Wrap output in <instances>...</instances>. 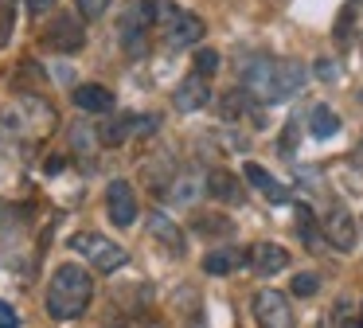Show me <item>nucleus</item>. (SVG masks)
Here are the masks:
<instances>
[{
	"instance_id": "obj_1",
	"label": "nucleus",
	"mask_w": 363,
	"mask_h": 328,
	"mask_svg": "<svg viewBox=\"0 0 363 328\" xmlns=\"http://www.w3.org/2000/svg\"><path fill=\"white\" fill-rule=\"evenodd\" d=\"M242 90L258 102H285L305 86L308 70L297 59H274V55H246L238 62Z\"/></svg>"
},
{
	"instance_id": "obj_2",
	"label": "nucleus",
	"mask_w": 363,
	"mask_h": 328,
	"mask_svg": "<svg viewBox=\"0 0 363 328\" xmlns=\"http://www.w3.org/2000/svg\"><path fill=\"white\" fill-rule=\"evenodd\" d=\"M94 297V281L82 266H59L48 285V317L51 320H74L86 312Z\"/></svg>"
},
{
	"instance_id": "obj_3",
	"label": "nucleus",
	"mask_w": 363,
	"mask_h": 328,
	"mask_svg": "<svg viewBox=\"0 0 363 328\" xmlns=\"http://www.w3.org/2000/svg\"><path fill=\"white\" fill-rule=\"evenodd\" d=\"M160 0H133V4L121 8L118 16V43L129 59H141L149 51V28L157 23Z\"/></svg>"
},
{
	"instance_id": "obj_4",
	"label": "nucleus",
	"mask_w": 363,
	"mask_h": 328,
	"mask_svg": "<svg viewBox=\"0 0 363 328\" xmlns=\"http://www.w3.org/2000/svg\"><path fill=\"white\" fill-rule=\"evenodd\" d=\"M71 250L86 258V262L94 266L98 273H118L121 266H129V254H125V250H121L118 242H110L106 234H94V231L71 234Z\"/></svg>"
},
{
	"instance_id": "obj_5",
	"label": "nucleus",
	"mask_w": 363,
	"mask_h": 328,
	"mask_svg": "<svg viewBox=\"0 0 363 328\" xmlns=\"http://www.w3.org/2000/svg\"><path fill=\"white\" fill-rule=\"evenodd\" d=\"M160 129V117L157 114H133V109H125V114H113L106 117V125L98 129V141L110 148L125 145V141H137V137H149V133Z\"/></svg>"
},
{
	"instance_id": "obj_6",
	"label": "nucleus",
	"mask_w": 363,
	"mask_h": 328,
	"mask_svg": "<svg viewBox=\"0 0 363 328\" xmlns=\"http://www.w3.org/2000/svg\"><path fill=\"white\" fill-rule=\"evenodd\" d=\"M160 20L157 23H164V35H168V47H196L199 39H203V20H199L196 12H180V8H172V4H164L160 0Z\"/></svg>"
},
{
	"instance_id": "obj_7",
	"label": "nucleus",
	"mask_w": 363,
	"mask_h": 328,
	"mask_svg": "<svg viewBox=\"0 0 363 328\" xmlns=\"http://www.w3.org/2000/svg\"><path fill=\"white\" fill-rule=\"evenodd\" d=\"M43 47L55 55H74L86 47V31H82V20L71 12H59L55 23H51L48 31H43Z\"/></svg>"
},
{
	"instance_id": "obj_8",
	"label": "nucleus",
	"mask_w": 363,
	"mask_h": 328,
	"mask_svg": "<svg viewBox=\"0 0 363 328\" xmlns=\"http://www.w3.org/2000/svg\"><path fill=\"white\" fill-rule=\"evenodd\" d=\"M254 320H258V328H293V309L285 293H277V289L254 293Z\"/></svg>"
},
{
	"instance_id": "obj_9",
	"label": "nucleus",
	"mask_w": 363,
	"mask_h": 328,
	"mask_svg": "<svg viewBox=\"0 0 363 328\" xmlns=\"http://www.w3.org/2000/svg\"><path fill=\"white\" fill-rule=\"evenodd\" d=\"M324 239L332 242L336 250H355V242H359V231H355V219L352 211L344 207V203H332L328 207V219H324Z\"/></svg>"
},
{
	"instance_id": "obj_10",
	"label": "nucleus",
	"mask_w": 363,
	"mask_h": 328,
	"mask_svg": "<svg viewBox=\"0 0 363 328\" xmlns=\"http://www.w3.org/2000/svg\"><path fill=\"white\" fill-rule=\"evenodd\" d=\"M106 215H110L113 226H129L137 219V195L129 180H113L106 187Z\"/></svg>"
},
{
	"instance_id": "obj_11",
	"label": "nucleus",
	"mask_w": 363,
	"mask_h": 328,
	"mask_svg": "<svg viewBox=\"0 0 363 328\" xmlns=\"http://www.w3.org/2000/svg\"><path fill=\"white\" fill-rule=\"evenodd\" d=\"M207 98H211V90H207V78H199L196 70H191V75L184 78L180 86H176L172 106L180 109V114H196V109H203V106H207Z\"/></svg>"
},
{
	"instance_id": "obj_12",
	"label": "nucleus",
	"mask_w": 363,
	"mask_h": 328,
	"mask_svg": "<svg viewBox=\"0 0 363 328\" xmlns=\"http://www.w3.org/2000/svg\"><path fill=\"white\" fill-rule=\"evenodd\" d=\"M250 266L258 273H266V278H274V273H281L289 266V250L277 246V242H258V246H250Z\"/></svg>"
},
{
	"instance_id": "obj_13",
	"label": "nucleus",
	"mask_w": 363,
	"mask_h": 328,
	"mask_svg": "<svg viewBox=\"0 0 363 328\" xmlns=\"http://www.w3.org/2000/svg\"><path fill=\"white\" fill-rule=\"evenodd\" d=\"M149 234H152V239H157L172 258H180V254H184V231L164 215V211H152V215H149Z\"/></svg>"
},
{
	"instance_id": "obj_14",
	"label": "nucleus",
	"mask_w": 363,
	"mask_h": 328,
	"mask_svg": "<svg viewBox=\"0 0 363 328\" xmlns=\"http://www.w3.org/2000/svg\"><path fill=\"white\" fill-rule=\"evenodd\" d=\"M207 192H211L215 203H242L246 199L242 180H238L235 172H223V168H215L211 176H207Z\"/></svg>"
},
{
	"instance_id": "obj_15",
	"label": "nucleus",
	"mask_w": 363,
	"mask_h": 328,
	"mask_svg": "<svg viewBox=\"0 0 363 328\" xmlns=\"http://www.w3.org/2000/svg\"><path fill=\"white\" fill-rule=\"evenodd\" d=\"M246 184H254V187H258V192L262 195H266V199L269 203H293V195H289V187H285V184H277V180L274 176H269V172L266 168H262V164H246Z\"/></svg>"
},
{
	"instance_id": "obj_16",
	"label": "nucleus",
	"mask_w": 363,
	"mask_h": 328,
	"mask_svg": "<svg viewBox=\"0 0 363 328\" xmlns=\"http://www.w3.org/2000/svg\"><path fill=\"white\" fill-rule=\"evenodd\" d=\"M74 106L82 109V114H110L113 109V94L106 90V86L98 82H86V86H74Z\"/></svg>"
},
{
	"instance_id": "obj_17",
	"label": "nucleus",
	"mask_w": 363,
	"mask_h": 328,
	"mask_svg": "<svg viewBox=\"0 0 363 328\" xmlns=\"http://www.w3.org/2000/svg\"><path fill=\"white\" fill-rule=\"evenodd\" d=\"M203 187H207V184H199L191 172H176V184L168 187V199H176V203H196Z\"/></svg>"
},
{
	"instance_id": "obj_18",
	"label": "nucleus",
	"mask_w": 363,
	"mask_h": 328,
	"mask_svg": "<svg viewBox=\"0 0 363 328\" xmlns=\"http://www.w3.org/2000/svg\"><path fill=\"white\" fill-rule=\"evenodd\" d=\"M308 129H313V137H332V133H340V117L328 106H313L308 109Z\"/></svg>"
},
{
	"instance_id": "obj_19",
	"label": "nucleus",
	"mask_w": 363,
	"mask_h": 328,
	"mask_svg": "<svg viewBox=\"0 0 363 328\" xmlns=\"http://www.w3.org/2000/svg\"><path fill=\"white\" fill-rule=\"evenodd\" d=\"M238 262H242L238 250H211V254L203 258V270L211 273V278H223V273H230Z\"/></svg>"
},
{
	"instance_id": "obj_20",
	"label": "nucleus",
	"mask_w": 363,
	"mask_h": 328,
	"mask_svg": "<svg viewBox=\"0 0 363 328\" xmlns=\"http://www.w3.org/2000/svg\"><path fill=\"white\" fill-rule=\"evenodd\" d=\"M242 109H254L250 106V94L246 90H230L219 98V117L223 121H235V117H242Z\"/></svg>"
},
{
	"instance_id": "obj_21",
	"label": "nucleus",
	"mask_w": 363,
	"mask_h": 328,
	"mask_svg": "<svg viewBox=\"0 0 363 328\" xmlns=\"http://www.w3.org/2000/svg\"><path fill=\"white\" fill-rule=\"evenodd\" d=\"M191 226H196V234H215V231L230 234V219L227 215H196V223H191Z\"/></svg>"
},
{
	"instance_id": "obj_22",
	"label": "nucleus",
	"mask_w": 363,
	"mask_h": 328,
	"mask_svg": "<svg viewBox=\"0 0 363 328\" xmlns=\"http://www.w3.org/2000/svg\"><path fill=\"white\" fill-rule=\"evenodd\" d=\"M297 226H301V239H305L308 246L320 242V239H316L320 231H316V219H313V211H308V203H297Z\"/></svg>"
},
{
	"instance_id": "obj_23",
	"label": "nucleus",
	"mask_w": 363,
	"mask_h": 328,
	"mask_svg": "<svg viewBox=\"0 0 363 328\" xmlns=\"http://www.w3.org/2000/svg\"><path fill=\"white\" fill-rule=\"evenodd\" d=\"M215 70H219V51H211V47H199V51H196V75H199V78H211Z\"/></svg>"
},
{
	"instance_id": "obj_24",
	"label": "nucleus",
	"mask_w": 363,
	"mask_h": 328,
	"mask_svg": "<svg viewBox=\"0 0 363 328\" xmlns=\"http://www.w3.org/2000/svg\"><path fill=\"white\" fill-rule=\"evenodd\" d=\"M94 137H98V133H90L86 125H74V129H71V141H74V153H79V156L94 153Z\"/></svg>"
},
{
	"instance_id": "obj_25",
	"label": "nucleus",
	"mask_w": 363,
	"mask_h": 328,
	"mask_svg": "<svg viewBox=\"0 0 363 328\" xmlns=\"http://www.w3.org/2000/svg\"><path fill=\"white\" fill-rule=\"evenodd\" d=\"M316 289H320L316 273H297V278H293V293H297V297H313Z\"/></svg>"
},
{
	"instance_id": "obj_26",
	"label": "nucleus",
	"mask_w": 363,
	"mask_h": 328,
	"mask_svg": "<svg viewBox=\"0 0 363 328\" xmlns=\"http://www.w3.org/2000/svg\"><path fill=\"white\" fill-rule=\"evenodd\" d=\"M106 8H110V0H79V12L86 16V20H98Z\"/></svg>"
},
{
	"instance_id": "obj_27",
	"label": "nucleus",
	"mask_w": 363,
	"mask_h": 328,
	"mask_svg": "<svg viewBox=\"0 0 363 328\" xmlns=\"http://www.w3.org/2000/svg\"><path fill=\"white\" fill-rule=\"evenodd\" d=\"M297 153V125H285L281 133V156H293Z\"/></svg>"
},
{
	"instance_id": "obj_28",
	"label": "nucleus",
	"mask_w": 363,
	"mask_h": 328,
	"mask_svg": "<svg viewBox=\"0 0 363 328\" xmlns=\"http://www.w3.org/2000/svg\"><path fill=\"white\" fill-rule=\"evenodd\" d=\"M0 328H20V317L9 301H0Z\"/></svg>"
},
{
	"instance_id": "obj_29",
	"label": "nucleus",
	"mask_w": 363,
	"mask_h": 328,
	"mask_svg": "<svg viewBox=\"0 0 363 328\" xmlns=\"http://www.w3.org/2000/svg\"><path fill=\"white\" fill-rule=\"evenodd\" d=\"M24 4H28V12H32V16H43V12H51L55 0H24Z\"/></svg>"
},
{
	"instance_id": "obj_30",
	"label": "nucleus",
	"mask_w": 363,
	"mask_h": 328,
	"mask_svg": "<svg viewBox=\"0 0 363 328\" xmlns=\"http://www.w3.org/2000/svg\"><path fill=\"white\" fill-rule=\"evenodd\" d=\"M336 328H359V320L347 317V305H340V324H336Z\"/></svg>"
},
{
	"instance_id": "obj_31",
	"label": "nucleus",
	"mask_w": 363,
	"mask_h": 328,
	"mask_svg": "<svg viewBox=\"0 0 363 328\" xmlns=\"http://www.w3.org/2000/svg\"><path fill=\"white\" fill-rule=\"evenodd\" d=\"M347 28H352V12H340V23H336V35H347Z\"/></svg>"
},
{
	"instance_id": "obj_32",
	"label": "nucleus",
	"mask_w": 363,
	"mask_h": 328,
	"mask_svg": "<svg viewBox=\"0 0 363 328\" xmlns=\"http://www.w3.org/2000/svg\"><path fill=\"white\" fill-rule=\"evenodd\" d=\"M63 156H51V160H48V176H59V172H63Z\"/></svg>"
},
{
	"instance_id": "obj_33",
	"label": "nucleus",
	"mask_w": 363,
	"mask_h": 328,
	"mask_svg": "<svg viewBox=\"0 0 363 328\" xmlns=\"http://www.w3.org/2000/svg\"><path fill=\"white\" fill-rule=\"evenodd\" d=\"M316 70H320L324 78H332V75H336V67H332V62H316Z\"/></svg>"
},
{
	"instance_id": "obj_34",
	"label": "nucleus",
	"mask_w": 363,
	"mask_h": 328,
	"mask_svg": "<svg viewBox=\"0 0 363 328\" xmlns=\"http://www.w3.org/2000/svg\"><path fill=\"white\" fill-rule=\"evenodd\" d=\"M359 328H363V317H359Z\"/></svg>"
},
{
	"instance_id": "obj_35",
	"label": "nucleus",
	"mask_w": 363,
	"mask_h": 328,
	"mask_svg": "<svg viewBox=\"0 0 363 328\" xmlns=\"http://www.w3.org/2000/svg\"><path fill=\"white\" fill-rule=\"evenodd\" d=\"M113 328H118V324H113Z\"/></svg>"
}]
</instances>
